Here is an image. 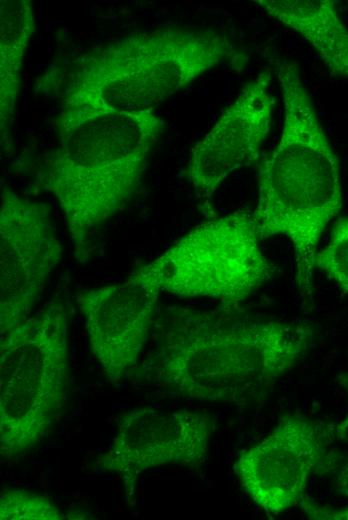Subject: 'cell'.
<instances>
[{
    "mask_svg": "<svg viewBox=\"0 0 348 520\" xmlns=\"http://www.w3.org/2000/svg\"><path fill=\"white\" fill-rule=\"evenodd\" d=\"M336 485L338 490L348 498V460L339 468Z\"/></svg>",
    "mask_w": 348,
    "mask_h": 520,
    "instance_id": "obj_16",
    "label": "cell"
},
{
    "mask_svg": "<svg viewBox=\"0 0 348 520\" xmlns=\"http://www.w3.org/2000/svg\"><path fill=\"white\" fill-rule=\"evenodd\" d=\"M315 266L348 292V218L335 225L329 243L316 255Z\"/></svg>",
    "mask_w": 348,
    "mask_h": 520,
    "instance_id": "obj_15",
    "label": "cell"
},
{
    "mask_svg": "<svg viewBox=\"0 0 348 520\" xmlns=\"http://www.w3.org/2000/svg\"><path fill=\"white\" fill-rule=\"evenodd\" d=\"M62 258L49 207L1 184L0 329L27 319Z\"/></svg>",
    "mask_w": 348,
    "mask_h": 520,
    "instance_id": "obj_7",
    "label": "cell"
},
{
    "mask_svg": "<svg viewBox=\"0 0 348 520\" xmlns=\"http://www.w3.org/2000/svg\"><path fill=\"white\" fill-rule=\"evenodd\" d=\"M153 109L100 111L59 121V144L36 178L61 207L79 261L95 230L137 191L163 128Z\"/></svg>",
    "mask_w": 348,
    "mask_h": 520,
    "instance_id": "obj_3",
    "label": "cell"
},
{
    "mask_svg": "<svg viewBox=\"0 0 348 520\" xmlns=\"http://www.w3.org/2000/svg\"><path fill=\"white\" fill-rule=\"evenodd\" d=\"M159 293L135 271L122 283L78 295L91 351L112 381L136 366Z\"/></svg>",
    "mask_w": 348,
    "mask_h": 520,
    "instance_id": "obj_10",
    "label": "cell"
},
{
    "mask_svg": "<svg viewBox=\"0 0 348 520\" xmlns=\"http://www.w3.org/2000/svg\"><path fill=\"white\" fill-rule=\"evenodd\" d=\"M208 439V419L200 413L138 408L121 418L113 447L101 460L130 485L149 468L199 464Z\"/></svg>",
    "mask_w": 348,
    "mask_h": 520,
    "instance_id": "obj_11",
    "label": "cell"
},
{
    "mask_svg": "<svg viewBox=\"0 0 348 520\" xmlns=\"http://www.w3.org/2000/svg\"><path fill=\"white\" fill-rule=\"evenodd\" d=\"M277 77L284 105L283 129L259 169L253 216L262 240L275 235L290 239L298 288L311 294L320 237L342 205L338 160L298 65L283 61Z\"/></svg>",
    "mask_w": 348,
    "mask_h": 520,
    "instance_id": "obj_2",
    "label": "cell"
},
{
    "mask_svg": "<svg viewBox=\"0 0 348 520\" xmlns=\"http://www.w3.org/2000/svg\"><path fill=\"white\" fill-rule=\"evenodd\" d=\"M62 515L43 495L14 491L4 493L0 498L1 520H58Z\"/></svg>",
    "mask_w": 348,
    "mask_h": 520,
    "instance_id": "obj_14",
    "label": "cell"
},
{
    "mask_svg": "<svg viewBox=\"0 0 348 520\" xmlns=\"http://www.w3.org/2000/svg\"><path fill=\"white\" fill-rule=\"evenodd\" d=\"M340 382L348 392V372L340 377ZM339 430H348V416L346 417L345 421L343 422Z\"/></svg>",
    "mask_w": 348,
    "mask_h": 520,
    "instance_id": "obj_17",
    "label": "cell"
},
{
    "mask_svg": "<svg viewBox=\"0 0 348 520\" xmlns=\"http://www.w3.org/2000/svg\"><path fill=\"white\" fill-rule=\"evenodd\" d=\"M271 70L248 82L210 131L192 148L188 176L199 198L209 199L235 170L255 162L272 122Z\"/></svg>",
    "mask_w": 348,
    "mask_h": 520,
    "instance_id": "obj_9",
    "label": "cell"
},
{
    "mask_svg": "<svg viewBox=\"0 0 348 520\" xmlns=\"http://www.w3.org/2000/svg\"><path fill=\"white\" fill-rule=\"evenodd\" d=\"M270 17L300 34L331 74L348 77V29L330 0H257Z\"/></svg>",
    "mask_w": 348,
    "mask_h": 520,
    "instance_id": "obj_12",
    "label": "cell"
},
{
    "mask_svg": "<svg viewBox=\"0 0 348 520\" xmlns=\"http://www.w3.org/2000/svg\"><path fill=\"white\" fill-rule=\"evenodd\" d=\"M67 359V313L60 299L1 334L3 457L30 449L50 428L64 398Z\"/></svg>",
    "mask_w": 348,
    "mask_h": 520,
    "instance_id": "obj_5",
    "label": "cell"
},
{
    "mask_svg": "<svg viewBox=\"0 0 348 520\" xmlns=\"http://www.w3.org/2000/svg\"><path fill=\"white\" fill-rule=\"evenodd\" d=\"M325 432L295 414L280 419L261 442L244 451L233 469L245 493L268 515L302 501L310 476L322 461Z\"/></svg>",
    "mask_w": 348,
    "mask_h": 520,
    "instance_id": "obj_8",
    "label": "cell"
},
{
    "mask_svg": "<svg viewBox=\"0 0 348 520\" xmlns=\"http://www.w3.org/2000/svg\"><path fill=\"white\" fill-rule=\"evenodd\" d=\"M245 56L212 30L137 31L73 60L65 76L61 120L100 111L153 109L203 73Z\"/></svg>",
    "mask_w": 348,
    "mask_h": 520,
    "instance_id": "obj_4",
    "label": "cell"
},
{
    "mask_svg": "<svg viewBox=\"0 0 348 520\" xmlns=\"http://www.w3.org/2000/svg\"><path fill=\"white\" fill-rule=\"evenodd\" d=\"M261 241L253 212L237 210L197 225L136 272L160 292L232 306L274 275Z\"/></svg>",
    "mask_w": 348,
    "mask_h": 520,
    "instance_id": "obj_6",
    "label": "cell"
},
{
    "mask_svg": "<svg viewBox=\"0 0 348 520\" xmlns=\"http://www.w3.org/2000/svg\"><path fill=\"white\" fill-rule=\"evenodd\" d=\"M177 308L160 327L155 369L182 395L213 402L257 396L296 367L313 333L279 320Z\"/></svg>",
    "mask_w": 348,
    "mask_h": 520,
    "instance_id": "obj_1",
    "label": "cell"
},
{
    "mask_svg": "<svg viewBox=\"0 0 348 520\" xmlns=\"http://www.w3.org/2000/svg\"><path fill=\"white\" fill-rule=\"evenodd\" d=\"M0 131L6 142L19 94L20 70L34 30L29 0H5L0 5Z\"/></svg>",
    "mask_w": 348,
    "mask_h": 520,
    "instance_id": "obj_13",
    "label": "cell"
}]
</instances>
